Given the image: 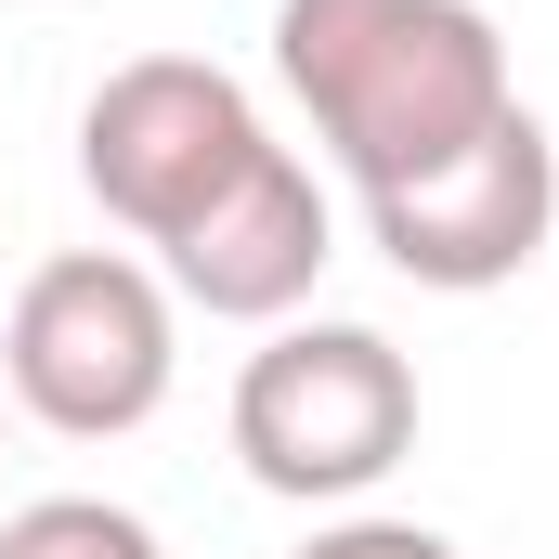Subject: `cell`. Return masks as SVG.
Instances as JSON below:
<instances>
[{
    "mask_svg": "<svg viewBox=\"0 0 559 559\" xmlns=\"http://www.w3.org/2000/svg\"><path fill=\"white\" fill-rule=\"evenodd\" d=\"M0 559H169V547H156V521L118 508V495H39V508L0 521Z\"/></svg>",
    "mask_w": 559,
    "mask_h": 559,
    "instance_id": "7",
    "label": "cell"
},
{
    "mask_svg": "<svg viewBox=\"0 0 559 559\" xmlns=\"http://www.w3.org/2000/svg\"><path fill=\"white\" fill-rule=\"evenodd\" d=\"M182 378V299L131 248H52L0 312V404L52 442H131Z\"/></svg>",
    "mask_w": 559,
    "mask_h": 559,
    "instance_id": "2",
    "label": "cell"
},
{
    "mask_svg": "<svg viewBox=\"0 0 559 559\" xmlns=\"http://www.w3.org/2000/svg\"><path fill=\"white\" fill-rule=\"evenodd\" d=\"M156 261H169V299H195V312H222V325H286V312L325 286V261H338V209H325V182L274 143V156H261L195 235H169Z\"/></svg>",
    "mask_w": 559,
    "mask_h": 559,
    "instance_id": "6",
    "label": "cell"
},
{
    "mask_svg": "<svg viewBox=\"0 0 559 559\" xmlns=\"http://www.w3.org/2000/svg\"><path fill=\"white\" fill-rule=\"evenodd\" d=\"M274 79L352 169V195L429 182L521 105L481 0H274Z\"/></svg>",
    "mask_w": 559,
    "mask_h": 559,
    "instance_id": "1",
    "label": "cell"
},
{
    "mask_svg": "<svg viewBox=\"0 0 559 559\" xmlns=\"http://www.w3.org/2000/svg\"><path fill=\"white\" fill-rule=\"evenodd\" d=\"M0 429H13V404H0Z\"/></svg>",
    "mask_w": 559,
    "mask_h": 559,
    "instance_id": "8",
    "label": "cell"
},
{
    "mask_svg": "<svg viewBox=\"0 0 559 559\" xmlns=\"http://www.w3.org/2000/svg\"><path fill=\"white\" fill-rule=\"evenodd\" d=\"M365 235L404 286H442V299H481V286H521L559 235V143L534 105H508L468 156H442L429 182H391L365 195Z\"/></svg>",
    "mask_w": 559,
    "mask_h": 559,
    "instance_id": "5",
    "label": "cell"
},
{
    "mask_svg": "<svg viewBox=\"0 0 559 559\" xmlns=\"http://www.w3.org/2000/svg\"><path fill=\"white\" fill-rule=\"evenodd\" d=\"M261 156H274V131H261L248 79H222L209 52H131L79 105V182L105 195V222L143 235V248L195 235Z\"/></svg>",
    "mask_w": 559,
    "mask_h": 559,
    "instance_id": "4",
    "label": "cell"
},
{
    "mask_svg": "<svg viewBox=\"0 0 559 559\" xmlns=\"http://www.w3.org/2000/svg\"><path fill=\"white\" fill-rule=\"evenodd\" d=\"M235 455L286 508H352L417 455V365L378 325H299L235 365Z\"/></svg>",
    "mask_w": 559,
    "mask_h": 559,
    "instance_id": "3",
    "label": "cell"
}]
</instances>
